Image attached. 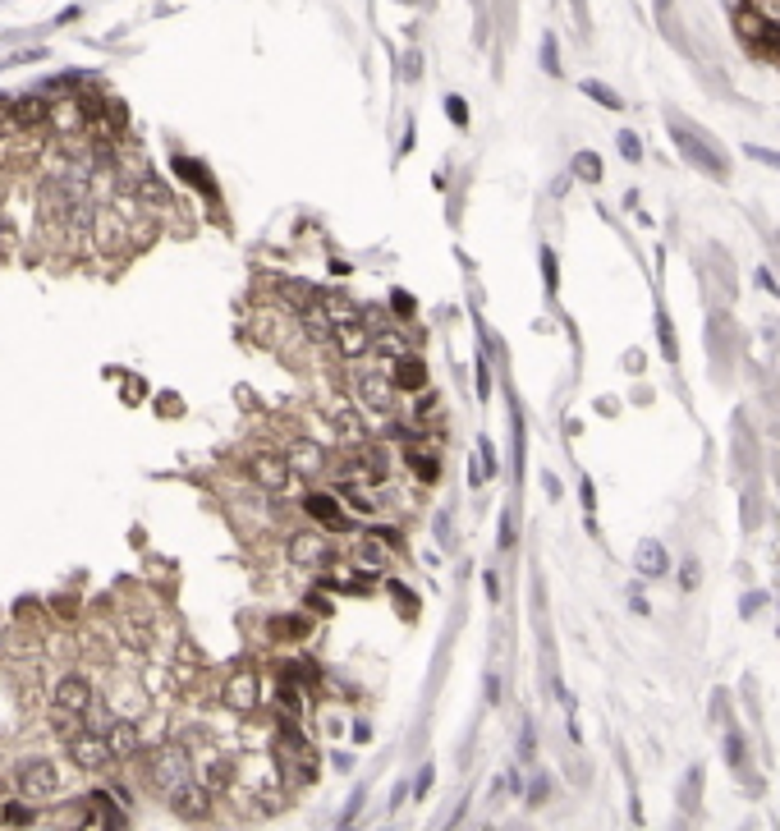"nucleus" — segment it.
<instances>
[{
  "label": "nucleus",
  "instance_id": "1",
  "mask_svg": "<svg viewBox=\"0 0 780 831\" xmlns=\"http://www.w3.org/2000/svg\"><path fill=\"white\" fill-rule=\"evenodd\" d=\"M188 777H193V758H188L184 744H161V749L152 753V763L143 768V781H148L157 795H170V790L184 786Z\"/></svg>",
  "mask_w": 780,
  "mask_h": 831
},
{
  "label": "nucleus",
  "instance_id": "2",
  "mask_svg": "<svg viewBox=\"0 0 780 831\" xmlns=\"http://www.w3.org/2000/svg\"><path fill=\"white\" fill-rule=\"evenodd\" d=\"M60 735H64V749H69V758H74V768L79 772H106V768H115V753L106 749V739L88 726H60Z\"/></svg>",
  "mask_w": 780,
  "mask_h": 831
},
{
  "label": "nucleus",
  "instance_id": "3",
  "mask_svg": "<svg viewBox=\"0 0 780 831\" xmlns=\"http://www.w3.org/2000/svg\"><path fill=\"white\" fill-rule=\"evenodd\" d=\"M51 703H55V712H60V717H69V721H83V717L97 708V689H92V680H88V675L69 671V675H60V680H55V689H51Z\"/></svg>",
  "mask_w": 780,
  "mask_h": 831
},
{
  "label": "nucleus",
  "instance_id": "4",
  "mask_svg": "<svg viewBox=\"0 0 780 831\" xmlns=\"http://www.w3.org/2000/svg\"><path fill=\"white\" fill-rule=\"evenodd\" d=\"M244 473L253 478V488H262V492H271V497L290 492V482H294L285 455H275V450H253V455L244 459Z\"/></svg>",
  "mask_w": 780,
  "mask_h": 831
},
{
  "label": "nucleus",
  "instance_id": "5",
  "mask_svg": "<svg viewBox=\"0 0 780 831\" xmlns=\"http://www.w3.org/2000/svg\"><path fill=\"white\" fill-rule=\"evenodd\" d=\"M14 781H19V790H24L33 804L60 795V768L51 763V758H24V763L14 768Z\"/></svg>",
  "mask_w": 780,
  "mask_h": 831
},
{
  "label": "nucleus",
  "instance_id": "6",
  "mask_svg": "<svg viewBox=\"0 0 780 831\" xmlns=\"http://www.w3.org/2000/svg\"><path fill=\"white\" fill-rule=\"evenodd\" d=\"M670 133H675V148L693 161V166H702L712 179H726L730 170H726V157H717L712 148H707V138L693 129V124H679V120H670Z\"/></svg>",
  "mask_w": 780,
  "mask_h": 831
},
{
  "label": "nucleus",
  "instance_id": "7",
  "mask_svg": "<svg viewBox=\"0 0 780 831\" xmlns=\"http://www.w3.org/2000/svg\"><path fill=\"white\" fill-rule=\"evenodd\" d=\"M285 464H290V473H303V478H322V473H331V455H326L313 437H294V441H290V450H285Z\"/></svg>",
  "mask_w": 780,
  "mask_h": 831
},
{
  "label": "nucleus",
  "instance_id": "8",
  "mask_svg": "<svg viewBox=\"0 0 780 831\" xmlns=\"http://www.w3.org/2000/svg\"><path fill=\"white\" fill-rule=\"evenodd\" d=\"M166 799H170L175 817H184V822H202V817H211V790H202L193 777H188L184 786H175Z\"/></svg>",
  "mask_w": 780,
  "mask_h": 831
},
{
  "label": "nucleus",
  "instance_id": "9",
  "mask_svg": "<svg viewBox=\"0 0 780 831\" xmlns=\"http://www.w3.org/2000/svg\"><path fill=\"white\" fill-rule=\"evenodd\" d=\"M221 699H226V708H230V712L248 717V712L262 703V684H257V675H253V671H235V675L226 680V689H221Z\"/></svg>",
  "mask_w": 780,
  "mask_h": 831
},
{
  "label": "nucleus",
  "instance_id": "10",
  "mask_svg": "<svg viewBox=\"0 0 780 831\" xmlns=\"http://www.w3.org/2000/svg\"><path fill=\"white\" fill-rule=\"evenodd\" d=\"M353 395H359V404L372 409V413H390L395 409V382L381 377V372H363L359 382H353Z\"/></svg>",
  "mask_w": 780,
  "mask_h": 831
},
{
  "label": "nucleus",
  "instance_id": "11",
  "mask_svg": "<svg viewBox=\"0 0 780 831\" xmlns=\"http://www.w3.org/2000/svg\"><path fill=\"white\" fill-rule=\"evenodd\" d=\"M285 551H290L294 565H308V570H317V565H326V561L335 556V546H331L322 533H294V537L285 542Z\"/></svg>",
  "mask_w": 780,
  "mask_h": 831
},
{
  "label": "nucleus",
  "instance_id": "12",
  "mask_svg": "<svg viewBox=\"0 0 780 831\" xmlns=\"http://www.w3.org/2000/svg\"><path fill=\"white\" fill-rule=\"evenodd\" d=\"M92 244L101 248V253H120V248H129V235H124V221L111 212V207H92Z\"/></svg>",
  "mask_w": 780,
  "mask_h": 831
},
{
  "label": "nucleus",
  "instance_id": "13",
  "mask_svg": "<svg viewBox=\"0 0 780 831\" xmlns=\"http://www.w3.org/2000/svg\"><path fill=\"white\" fill-rule=\"evenodd\" d=\"M303 515L308 519H317L322 528H331V533H344L349 528V519H344V510H340V497L335 492H308L303 497Z\"/></svg>",
  "mask_w": 780,
  "mask_h": 831
},
{
  "label": "nucleus",
  "instance_id": "14",
  "mask_svg": "<svg viewBox=\"0 0 780 831\" xmlns=\"http://www.w3.org/2000/svg\"><path fill=\"white\" fill-rule=\"evenodd\" d=\"M79 822H88V826H124V822H129V813H124V808H115V795L92 790V795L83 799Z\"/></svg>",
  "mask_w": 780,
  "mask_h": 831
},
{
  "label": "nucleus",
  "instance_id": "15",
  "mask_svg": "<svg viewBox=\"0 0 780 831\" xmlns=\"http://www.w3.org/2000/svg\"><path fill=\"white\" fill-rule=\"evenodd\" d=\"M46 115H51V97H46V92L10 97V124H19V129H37V124H46Z\"/></svg>",
  "mask_w": 780,
  "mask_h": 831
},
{
  "label": "nucleus",
  "instance_id": "16",
  "mask_svg": "<svg viewBox=\"0 0 780 831\" xmlns=\"http://www.w3.org/2000/svg\"><path fill=\"white\" fill-rule=\"evenodd\" d=\"M193 772H197V786L202 790H226L230 786V777H235V768H230V758H221V753H202L197 763H193Z\"/></svg>",
  "mask_w": 780,
  "mask_h": 831
},
{
  "label": "nucleus",
  "instance_id": "17",
  "mask_svg": "<svg viewBox=\"0 0 780 831\" xmlns=\"http://www.w3.org/2000/svg\"><path fill=\"white\" fill-rule=\"evenodd\" d=\"M299 331H303L313 344H331L335 322H331V313H326V304H322V299H313L308 308H299Z\"/></svg>",
  "mask_w": 780,
  "mask_h": 831
},
{
  "label": "nucleus",
  "instance_id": "18",
  "mask_svg": "<svg viewBox=\"0 0 780 831\" xmlns=\"http://www.w3.org/2000/svg\"><path fill=\"white\" fill-rule=\"evenodd\" d=\"M175 175H179L184 184H193V188H197V193H202L207 202H217V198H221L217 179H211V175H207V166H202V161H188V157H175Z\"/></svg>",
  "mask_w": 780,
  "mask_h": 831
},
{
  "label": "nucleus",
  "instance_id": "19",
  "mask_svg": "<svg viewBox=\"0 0 780 831\" xmlns=\"http://www.w3.org/2000/svg\"><path fill=\"white\" fill-rule=\"evenodd\" d=\"M390 382H395L400 391H422V386H428V363L404 350V354L395 359V377H390Z\"/></svg>",
  "mask_w": 780,
  "mask_h": 831
},
{
  "label": "nucleus",
  "instance_id": "20",
  "mask_svg": "<svg viewBox=\"0 0 780 831\" xmlns=\"http://www.w3.org/2000/svg\"><path fill=\"white\" fill-rule=\"evenodd\" d=\"M133 193L143 198V202H157L161 212H170V207H175V198H170V188L161 184L157 170H138V175H133Z\"/></svg>",
  "mask_w": 780,
  "mask_h": 831
},
{
  "label": "nucleus",
  "instance_id": "21",
  "mask_svg": "<svg viewBox=\"0 0 780 831\" xmlns=\"http://www.w3.org/2000/svg\"><path fill=\"white\" fill-rule=\"evenodd\" d=\"M275 712H280V721H299L303 717V694H299L294 675H285L275 684Z\"/></svg>",
  "mask_w": 780,
  "mask_h": 831
},
{
  "label": "nucleus",
  "instance_id": "22",
  "mask_svg": "<svg viewBox=\"0 0 780 831\" xmlns=\"http://www.w3.org/2000/svg\"><path fill=\"white\" fill-rule=\"evenodd\" d=\"M372 354H381V359H400L404 350H409V340L395 331V322L390 326H381V331H372V344H368Z\"/></svg>",
  "mask_w": 780,
  "mask_h": 831
},
{
  "label": "nucleus",
  "instance_id": "23",
  "mask_svg": "<svg viewBox=\"0 0 780 831\" xmlns=\"http://www.w3.org/2000/svg\"><path fill=\"white\" fill-rule=\"evenodd\" d=\"M638 570H643L648 579L666 575V551H661V542H643V546H638Z\"/></svg>",
  "mask_w": 780,
  "mask_h": 831
},
{
  "label": "nucleus",
  "instance_id": "24",
  "mask_svg": "<svg viewBox=\"0 0 780 831\" xmlns=\"http://www.w3.org/2000/svg\"><path fill=\"white\" fill-rule=\"evenodd\" d=\"M409 469H413L418 482H437L441 478V464H437L432 450H409Z\"/></svg>",
  "mask_w": 780,
  "mask_h": 831
},
{
  "label": "nucleus",
  "instance_id": "25",
  "mask_svg": "<svg viewBox=\"0 0 780 831\" xmlns=\"http://www.w3.org/2000/svg\"><path fill=\"white\" fill-rule=\"evenodd\" d=\"M583 92L597 101V106H606V111H620L624 101H620V92L615 88H606V83H597V79H583Z\"/></svg>",
  "mask_w": 780,
  "mask_h": 831
},
{
  "label": "nucleus",
  "instance_id": "26",
  "mask_svg": "<svg viewBox=\"0 0 780 831\" xmlns=\"http://www.w3.org/2000/svg\"><path fill=\"white\" fill-rule=\"evenodd\" d=\"M331 423H340V428H344L340 437L363 441V423H359V413H349V409H331Z\"/></svg>",
  "mask_w": 780,
  "mask_h": 831
},
{
  "label": "nucleus",
  "instance_id": "27",
  "mask_svg": "<svg viewBox=\"0 0 780 831\" xmlns=\"http://www.w3.org/2000/svg\"><path fill=\"white\" fill-rule=\"evenodd\" d=\"M308 630H313V625H308L303 615H299V620H271V634H275V639H308Z\"/></svg>",
  "mask_w": 780,
  "mask_h": 831
},
{
  "label": "nucleus",
  "instance_id": "28",
  "mask_svg": "<svg viewBox=\"0 0 780 831\" xmlns=\"http://www.w3.org/2000/svg\"><path fill=\"white\" fill-rule=\"evenodd\" d=\"M574 175L588 179V184H597V179H602V157H597V152H579V157H574Z\"/></svg>",
  "mask_w": 780,
  "mask_h": 831
},
{
  "label": "nucleus",
  "instance_id": "29",
  "mask_svg": "<svg viewBox=\"0 0 780 831\" xmlns=\"http://www.w3.org/2000/svg\"><path fill=\"white\" fill-rule=\"evenodd\" d=\"M0 817H5L10 826H33L37 822V813L28 804H5V808H0Z\"/></svg>",
  "mask_w": 780,
  "mask_h": 831
},
{
  "label": "nucleus",
  "instance_id": "30",
  "mask_svg": "<svg viewBox=\"0 0 780 831\" xmlns=\"http://www.w3.org/2000/svg\"><path fill=\"white\" fill-rule=\"evenodd\" d=\"M657 335H661V350H666V359L675 363V354H679V350H675V326H670V317H666V313H657Z\"/></svg>",
  "mask_w": 780,
  "mask_h": 831
},
{
  "label": "nucleus",
  "instance_id": "31",
  "mask_svg": "<svg viewBox=\"0 0 780 831\" xmlns=\"http://www.w3.org/2000/svg\"><path fill=\"white\" fill-rule=\"evenodd\" d=\"M620 152H624V161H643V143H638V133H620Z\"/></svg>",
  "mask_w": 780,
  "mask_h": 831
},
{
  "label": "nucleus",
  "instance_id": "32",
  "mask_svg": "<svg viewBox=\"0 0 780 831\" xmlns=\"http://www.w3.org/2000/svg\"><path fill=\"white\" fill-rule=\"evenodd\" d=\"M542 275H546V290L555 295V285H560V266H555V253H551V248H542Z\"/></svg>",
  "mask_w": 780,
  "mask_h": 831
},
{
  "label": "nucleus",
  "instance_id": "33",
  "mask_svg": "<svg viewBox=\"0 0 780 831\" xmlns=\"http://www.w3.org/2000/svg\"><path fill=\"white\" fill-rule=\"evenodd\" d=\"M390 593H395V602H400V611H404V615H418V597H413L404 584H390Z\"/></svg>",
  "mask_w": 780,
  "mask_h": 831
},
{
  "label": "nucleus",
  "instance_id": "34",
  "mask_svg": "<svg viewBox=\"0 0 780 831\" xmlns=\"http://www.w3.org/2000/svg\"><path fill=\"white\" fill-rule=\"evenodd\" d=\"M542 69H546V74H560V55H555V37H546V42H542Z\"/></svg>",
  "mask_w": 780,
  "mask_h": 831
},
{
  "label": "nucleus",
  "instance_id": "35",
  "mask_svg": "<svg viewBox=\"0 0 780 831\" xmlns=\"http://www.w3.org/2000/svg\"><path fill=\"white\" fill-rule=\"evenodd\" d=\"M477 464H482V478H491V473H496V450H491V441H482V446H477Z\"/></svg>",
  "mask_w": 780,
  "mask_h": 831
},
{
  "label": "nucleus",
  "instance_id": "36",
  "mask_svg": "<svg viewBox=\"0 0 780 831\" xmlns=\"http://www.w3.org/2000/svg\"><path fill=\"white\" fill-rule=\"evenodd\" d=\"M726 753H730V768H744V739L739 735H726Z\"/></svg>",
  "mask_w": 780,
  "mask_h": 831
},
{
  "label": "nucleus",
  "instance_id": "37",
  "mask_svg": "<svg viewBox=\"0 0 780 831\" xmlns=\"http://www.w3.org/2000/svg\"><path fill=\"white\" fill-rule=\"evenodd\" d=\"M446 111H450V120L464 129L468 124V111H464V97H446Z\"/></svg>",
  "mask_w": 780,
  "mask_h": 831
},
{
  "label": "nucleus",
  "instance_id": "38",
  "mask_svg": "<svg viewBox=\"0 0 780 831\" xmlns=\"http://www.w3.org/2000/svg\"><path fill=\"white\" fill-rule=\"evenodd\" d=\"M744 152H748L753 161H766V166H780V152H771V148H757V143H748Z\"/></svg>",
  "mask_w": 780,
  "mask_h": 831
},
{
  "label": "nucleus",
  "instance_id": "39",
  "mask_svg": "<svg viewBox=\"0 0 780 831\" xmlns=\"http://www.w3.org/2000/svg\"><path fill=\"white\" fill-rule=\"evenodd\" d=\"M679 584H684V588H689V593H693V588H698V561H693V556H689V561H684V570H679Z\"/></svg>",
  "mask_w": 780,
  "mask_h": 831
},
{
  "label": "nucleus",
  "instance_id": "40",
  "mask_svg": "<svg viewBox=\"0 0 780 831\" xmlns=\"http://www.w3.org/2000/svg\"><path fill=\"white\" fill-rule=\"evenodd\" d=\"M762 606H766V593H744V602H739L744 615H753V611H762Z\"/></svg>",
  "mask_w": 780,
  "mask_h": 831
},
{
  "label": "nucleus",
  "instance_id": "41",
  "mask_svg": "<svg viewBox=\"0 0 780 831\" xmlns=\"http://www.w3.org/2000/svg\"><path fill=\"white\" fill-rule=\"evenodd\" d=\"M390 308H395L400 317H409V313H413V299H409L404 290H395V295H390Z\"/></svg>",
  "mask_w": 780,
  "mask_h": 831
},
{
  "label": "nucleus",
  "instance_id": "42",
  "mask_svg": "<svg viewBox=\"0 0 780 831\" xmlns=\"http://www.w3.org/2000/svg\"><path fill=\"white\" fill-rule=\"evenodd\" d=\"M757 285H762L766 295H775V299H780V285L771 281V271H766V266H757Z\"/></svg>",
  "mask_w": 780,
  "mask_h": 831
},
{
  "label": "nucleus",
  "instance_id": "43",
  "mask_svg": "<svg viewBox=\"0 0 780 831\" xmlns=\"http://www.w3.org/2000/svg\"><path fill=\"white\" fill-rule=\"evenodd\" d=\"M501 546H515V519L510 515L501 519Z\"/></svg>",
  "mask_w": 780,
  "mask_h": 831
},
{
  "label": "nucleus",
  "instance_id": "44",
  "mask_svg": "<svg viewBox=\"0 0 780 831\" xmlns=\"http://www.w3.org/2000/svg\"><path fill=\"white\" fill-rule=\"evenodd\" d=\"M308 606H313V611H317V615H326V611H331V602H326V597H322V593H308Z\"/></svg>",
  "mask_w": 780,
  "mask_h": 831
},
{
  "label": "nucleus",
  "instance_id": "45",
  "mask_svg": "<svg viewBox=\"0 0 780 831\" xmlns=\"http://www.w3.org/2000/svg\"><path fill=\"white\" fill-rule=\"evenodd\" d=\"M353 739H359V744H368V739H372V730H368V721H353Z\"/></svg>",
  "mask_w": 780,
  "mask_h": 831
},
{
  "label": "nucleus",
  "instance_id": "46",
  "mask_svg": "<svg viewBox=\"0 0 780 831\" xmlns=\"http://www.w3.org/2000/svg\"><path fill=\"white\" fill-rule=\"evenodd\" d=\"M428 786H432V768H422L418 772V795H428Z\"/></svg>",
  "mask_w": 780,
  "mask_h": 831
},
{
  "label": "nucleus",
  "instance_id": "47",
  "mask_svg": "<svg viewBox=\"0 0 780 831\" xmlns=\"http://www.w3.org/2000/svg\"><path fill=\"white\" fill-rule=\"evenodd\" d=\"M377 537H381L386 546H400V533H395V528H377Z\"/></svg>",
  "mask_w": 780,
  "mask_h": 831
},
{
  "label": "nucleus",
  "instance_id": "48",
  "mask_svg": "<svg viewBox=\"0 0 780 831\" xmlns=\"http://www.w3.org/2000/svg\"><path fill=\"white\" fill-rule=\"evenodd\" d=\"M28 60H42V51H24V55H10V64H28Z\"/></svg>",
  "mask_w": 780,
  "mask_h": 831
},
{
  "label": "nucleus",
  "instance_id": "49",
  "mask_svg": "<svg viewBox=\"0 0 780 831\" xmlns=\"http://www.w3.org/2000/svg\"><path fill=\"white\" fill-rule=\"evenodd\" d=\"M542 799H546V781L537 777V781H533V804H542Z\"/></svg>",
  "mask_w": 780,
  "mask_h": 831
},
{
  "label": "nucleus",
  "instance_id": "50",
  "mask_svg": "<svg viewBox=\"0 0 780 831\" xmlns=\"http://www.w3.org/2000/svg\"><path fill=\"white\" fill-rule=\"evenodd\" d=\"M666 5H670V0H657V10H666Z\"/></svg>",
  "mask_w": 780,
  "mask_h": 831
},
{
  "label": "nucleus",
  "instance_id": "51",
  "mask_svg": "<svg viewBox=\"0 0 780 831\" xmlns=\"http://www.w3.org/2000/svg\"><path fill=\"white\" fill-rule=\"evenodd\" d=\"M744 5H748V0H744Z\"/></svg>",
  "mask_w": 780,
  "mask_h": 831
}]
</instances>
